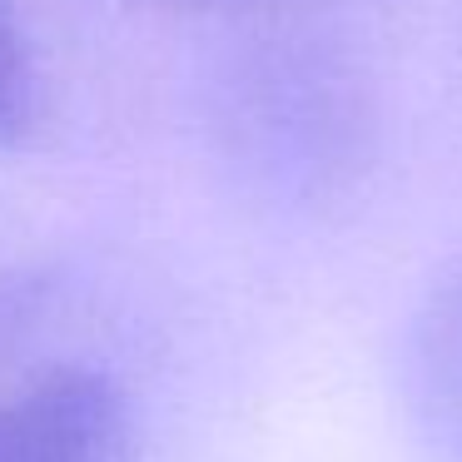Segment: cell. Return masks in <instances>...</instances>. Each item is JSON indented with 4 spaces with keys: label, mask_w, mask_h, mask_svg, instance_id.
<instances>
[{
    "label": "cell",
    "mask_w": 462,
    "mask_h": 462,
    "mask_svg": "<svg viewBox=\"0 0 462 462\" xmlns=\"http://www.w3.org/2000/svg\"><path fill=\"white\" fill-rule=\"evenodd\" d=\"M45 120V80L31 35L21 31L11 0H0V150H21Z\"/></svg>",
    "instance_id": "cell-4"
},
{
    "label": "cell",
    "mask_w": 462,
    "mask_h": 462,
    "mask_svg": "<svg viewBox=\"0 0 462 462\" xmlns=\"http://www.w3.org/2000/svg\"><path fill=\"white\" fill-rule=\"evenodd\" d=\"M154 5H180V11H214V5H269V0H154Z\"/></svg>",
    "instance_id": "cell-5"
},
{
    "label": "cell",
    "mask_w": 462,
    "mask_h": 462,
    "mask_svg": "<svg viewBox=\"0 0 462 462\" xmlns=\"http://www.w3.org/2000/svg\"><path fill=\"white\" fill-rule=\"evenodd\" d=\"M204 130L259 204L328 214L363 189L378 160V90L333 35H249L204 80Z\"/></svg>",
    "instance_id": "cell-1"
},
{
    "label": "cell",
    "mask_w": 462,
    "mask_h": 462,
    "mask_svg": "<svg viewBox=\"0 0 462 462\" xmlns=\"http://www.w3.org/2000/svg\"><path fill=\"white\" fill-rule=\"evenodd\" d=\"M408 408L442 462H462V254L432 279L408 328Z\"/></svg>",
    "instance_id": "cell-3"
},
{
    "label": "cell",
    "mask_w": 462,
    "mask_h": 462,
    "mask_svg": "<svg viewBox=\"0 0 462 462\" xmlns=\"http://www.w3.org/2000/svg\"><path fill=\"white\" fill-rule=\"evenodd\" d=\"M0 462H134V412L90 363H41L0 383Z\"/></svg>",
    "instance_id": "cell-2"
}]
</instances>
